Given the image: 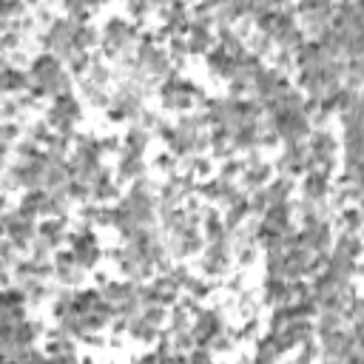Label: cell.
Masks as SVG:
<instances>
[{"label":"cell","mask_w":364,"mask_h":364,"mask_svg":"<svg viewBox=\"0 0 364 364\" xmlns=\"http://www.w3.org/2000/svg\"><path fill=\"white\" fill-rule=\"evenodd\" d=\"M293 179L290 176H276L264 191H267V199L270 205H282V202H290V193H293Z\"/></svg>","instance_id":"cell-14"},{"label":"cell","mask_w":364,"mask_h":364,"mask_svg":"<svg viewBox=\"0 0 364 364\" xmlns=\"http://www.w3.org/2000/svg\"><path fill=\"white\" fill-rule=\"evenodd\" d=\"M80 364H94V361L91 358H80Z\"/></svg>","instance_id":"cell-25"},{"label":"cell","mask_w":364,"mask_h":364,"mask_svg":"<svg viewBox=\"0 0 364 364\" xmlns=\"http://www.w3.org/2000/svg\"><path fill=\"white\" fill-rule=\"evenodd\" d=\"M37 239H43L51 250H57L60 245L68 242V228H65V219H43L37 225Z\"/></svg>","instance_id":"cell-8"},{"label":"cell","mask_w":364,"mask_h":364,"mask_svg":"<svg viewBox=\"0 0 364 364\" xmlns=\"http://www.w3.org/2000/svg\"><path fill=\"white\" fill-rule=\"evenodd\" d=\"M114 151H119V139L117 136H100V156L114 154Z\"/></svg>","instance_id":"cell-24"},{"label":"cell","mask_w":364,"mask_h":364,"mask_svg":"<svg viewBox=\"0 0 364 364\" xmlns=\"http://www.w3.org/2000/svg\"><path fill=\"white\" fill-rule=\"evenodd\" d=\"M321 358V344L318 341H304L301 347H296L293 364H318Z\"/></svg>","instance_id":"cell-19"},{"label":"cell","mask_w":364,"mask_h":364,"mask_svg":"<svg viewBox=\"0 0 364 364\" xmlns=\"http://www.w3.org/2000/svg\"><path fill=\"white\" fill-rule=\"evenodd\" d=\"M242 173H245V159L230 156V159H225V162L219 165V179H225V182H233V179H239Z\"/></svg>","instance_id":"cell-20"},{"label":"cell","mask_w":364,"mask_h":364,"mask_svg":"<svg viewBox=\"0 0 364 364\" xmlns=\"http://www.w3.org/2000/svg\"><path fill=\"white\" fill-rule=\"evenodd\" d=\"M63 71H65V68H63V60H60L57 54H48V51L37 54V57L31 60V65H28V77H31V82H37V85H51Z\"/></svg>","instance_id":"cell-4"},{"label":"cell","mask_w":364,"mask_h":364,"mask_svg":"<svg viewBox=\"0 0 364 364\" xmlns=\"http://www.w3.org/2000/svg\"><path fill=\"white\" fill-rule=\"evenodd\" d=\"M3 230H6V239L17 250H28L37 242V225H34V219L23 216L20 210L6 208V213H3Z\"/></svg>","instance_id":"cell-1"},{"label":"cell","mask_w":364,"mask_h":364,"mask_svg":"<svg viewBox=\"0 0 364 364\" xmlns=\"http://www.w3.org/2000/svg\"><path fill=\"white\" fill-rule=\"evenodd\" d=\"M128 336L136 338V341H142V344H151V341L159 336V327L148 324V321L142 318V313H139V316L131 318V324H128Z\"/></svg>","instance_id":"cell-15"},{"label":"cell","mask_w":364,"mask_h":364,"mask_svg":"<svg viewBox=\"0 0 364 364\" xmlns=\"http://www.w3.org/2000/svg\"><path fill=\"white\" fill-rule=\"evenodd\" d=\"M148 142H151V131H145L142 125H128V131L122 134V151H128V154H139L142 156Z\"/></svg>","instance_id":"cell-13"},{"label":"cell","mask_w":364,"mask_h":364,"mask_svg":"<svg viewBox=\"0 0 364 364\" xmlns=\"http://www.w3.org/2000/svg\"><path fill=\"white\" fill-rule=\"evenodd\" d=\"M142 318H145L148 324H154V327H162V324H165V318H168V307H162V304L145 307V310H142Z\"/></svg>","instance_id":"cell-21"},{"label":"cell","mask_w":364,"mask_h":364,"mask_svg":"<svg viewBox=\"0 0 364 364\" xmlns=\"http://www.w3.org/2000/svg\"><path fill=\"white\" fill-rule=\"evenodd\" d=\"M264 279H287V256L284 253H267L264 262Z\"/></svg>","instance_id":"cell-18"},{"label":"cell","mask_w":364,"mask_h":364,"mask_svg":"<svg viewBox=\"0 0 364 364\" xmlns=\"http://www.w3.org/2000/svg\"><path fill=\"white\" fill-rule=\"evenodd\" d=\"M330 191H333V185H330V176H327V173H321V171H307V173L301 176V193H304V199H310V202H324Z\"/></svg>","instance_id":"cell-7"},{"label":"cell","mask_w":364,"mask_h":364,"mask_svg":"<svg viewBox=\"0 0 364 364\" xmlns=\"http://www.w3.org/2000/svg\"><path fill=\"white\" fill-rule=\"evenodd\" d=\"M0 88H3L6 97H23V94H28V88H31V77H28V71H23V68L11 65L9 60H3Z\"/></svg>","instance_id":"cell-6"},{"label":"cell","mask_w":364,"mask_h":364,"mask_svg":"<svg viewBox=\"0 0 364 364\" xmlns=\"http://www.w3.org/2000/svg\"><path fill=\"white\" fill-rule=\"evenodd\" d=\"M205 63H208V71L213 74V77H222V80H233L236 77V60L230 57V54H225L219 46L205 57Z\"/></svg>","instance_id":"cell-10"},{"label":"cell","mask_w":364,"mask_h":364,"mask_svg":"<svg viewBox=\"0 0 364 364\" xmlns=\"http://www.w3.org/2000/svg\"><path fill=\"white\" fill-rule=\"evenodd\" d=\"M188 361L191 364H213V353L208 347H196V350L188 353Z\"/></svg>","instance_id":"cell-22"},{"label":"cell","mask_w":364,"mask_h":364,"mask_svg":"<svg viewBox=\"0 0 364 364\" xmlns=\"http://www.w3.org/2000/svg\"><path fill=\"white\" fill-rule=\"evenodd\" d=\"M318 341H321V355L330 358V361H344L347 355H353L358 350V341H355L353 330H347V327H341L336 333H327Z\"/></svg>","instance_id":"cell-3"},{"label":"cell","mask_w":364,"mask_h":364,"mask_svg":"<svg viewBox=\"0 0 364 364\" xmlns=\"http://www.w3.org/2000/svg\"><path fill=\"white\" fill-rule=\"evenodd\" d=\"M230 250H233V245H208L199 259L202 276H225L228 264H230Z\"/></svg>","instance_id":"cell-5"},{"label":"cell","mask_w":364,"mask_h":364,"mask_svg":"<svg viewBox=\"0 0 364 364\" xmlns=\"http://www.w3.org/2000/svg\"><path fill=\"white\" fill-rule=\"evenodd\" d=\"M276 168L282 171V176H304L307 168H310V151H307V142H293V145H284V151L279 154L276 159Z\"/></svg>","instance_id":"cell-2"},{"label":"cell","mask_w":364,"mask_h":364,"mask_svg":"<svg viewBox=\"0 0 364 364\" xmlns=\"http://www.w3.org/2000/svg\"><path fill=\"white\" fill-rule=\"evenodd\" d=\"M82 97H85L91 105L105 108V111H108V105H111V94H108L102 85H94V82H88V80H82Z\"/></svg>","instance_id":"cell-17"},{"label":"cell","mask_w":364,"mask_h":364,"mask_svg":"<svg viewBox=\"0 0 364 364\" xmlns=\"http://www.w3.org/2000/svg\"><path fill=\"white\" fill-rule=\"evenodd\" d=\"M117 179L119 182H139V179H145V159L139 156V154H128V151H122V159L117 162Z\"/></svg>","instance_id":"cell-9"},{"label":"cell","mask_w":364,"mask_h":364,"mask_svg":"<svg viewBox=\"0 0 364 364\" xmlns=\"http://www.w3.org/2000/svg\"><path fill=\"white\" fill-rule=\"evenodd\" d=\"M338 222L344 228V233H358L364 228V213L358 205H350V208H341L338 210Z\"/></svg>","instance_id":"cell-16"},{"label":"cell","mask_w":364,"mask_h":364,"mask_svg":"<svg viewBox=\"0 0 364 364\" xmlns=\"http://www.w3.org/2000/svg\"><path fill=\"white\" fill-rule=\"evenodd\" d=\"M151 11H154V6H145V3H128V14L136 17V26H139V20H142L145 14H151Z\"/></svg>","instance_id":"cell-23"},{"label":"cell","mask_w":364,"mask_h":364,"mask_svg":"<svg viewBox=\"0 0 364 364\" xmlns=\"http://www.w3.org/2000/svg\"><path fill=\"white\" fill-rule=\"evenodd\" d=\"M262 296H264V304H273V307L290 304V282L287 279H264Z\"/></svg>","instance_id":"cell-12"},{"label":"cell","mask_w":364,"mask_h":364,"mask_svg":"<svg viewBox=\"0 0 364 364\" xmlns=\"http://www.w3.org/2000/svg\"><path fill=\"white\" fill-rule=\"evenodd\" d=\"M364 250V239L358 233H341L338 239H333V256H341V259H350V262H358Z\"/></svg>","instance_id":"cell-11"}]
</instances>
